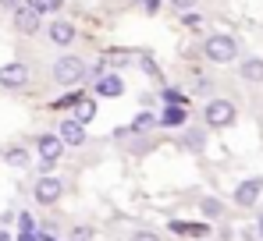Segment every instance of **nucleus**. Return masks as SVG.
I'll use <instances>...</instances> for the list:
<instances>
[{
	"label": "nucleus",
	"instance_id": "nucleus-5",
	"mask_svg": "<svg viewBox=\"0 0 263 241\" xmlns=\"http://www.w3.org/2000/svg\"><path fill=\"white\" fill-rule=\"evenodd\" d=\"M25 85H29V68H25L22 61H7V64H0V89L18 92V89H25Z\"/></svg>",
	"mask_w": 263,
	"mask_h": 241
},
{
	"label": "nucleus",
	"instance_id": "nucleus-18",
	"mask_svg": "<svg viewBox=\"0 0 263 241\" xmlns=\"http://www.w3.org/2000/svg\"><path fill=\"white\" fill-rule=\"evenodd\" d=\"M92 117H96V99H79L75 103V120L79 124H89Z\"/></svg>",
	"mask_w": 263,
	"mask_h": 241
},
{
	"label": "nucleus",
	"instance_id": "nucleus-15",
	"mask_svg": "<svg viewBox=\"0 0 263 241\" xmlns=\"http://www.w3.org/2000/svg\"><path fill=\"white\" fill-rule=\"evenodd\" d=\"M181 146H185L189 153H203V149H206V131H203V128H189V131L181 135Z\"/></svg>",
	"mask_w": 263,
	"mask_h": 241
},
{
	"label": "nucleus",
	"instance_id": "nucleus-6",
	"mask_svg": "<svg viewBox=\"0 0 263 241\" xmlns=\"http://www.w3.org/2000/svg\"><path fill=\"white\" fill-rule=\"evenodd\" d=\"M32 195H36V202H43V206H53V202H61V195H64V181L53 177V174H43L32 185Z\"/></svg>",
	"mask_w": 263,
	"mask_h": 241
},
{
	"label": "nucleus",
	"instance_id": "nucleus-13",
	"mask_svg": "<svg viewBox=\"0 0 263 241\" xmlns=\"http://www.w3.org/2000/svg\"><path fill=\"white\" fill-rule=\"evenodd\" d=\"M114 142H125L132 153H142V149H149L153 142H149V135L142 138L139 131H132V128H114Z\"/></svg>",
	"mask_w": 263,
	"mask_h": 241
},
{
	"label": "nucleus",
	"instance_id": "nucleus-27",
	"mask_svg": "<svg viewBox=\"0 0 263 241\" xmlns=\"http://www.w3.org/2000/svg\"><path fill=\"white\" fill-rule=\"evenodd\" d=\"M79 99H82V96H79V92H71V96H64V99H57V107H75Z\"/></svg>",
	"mask_w": 263,
	"mask_h": 241
},
{
	"label": "nucleus",
	"instance_id": "nucleus-31",
	"mask_svg": "<svg viewBox=\"0 0 263 241\" xmlns=\"http://www.w3.org/2000/svg\"><path fill=\"white\" fill-rule=\"evenodd\" d=\"M0 241H11V234H7V231H0Z\"/></svg>",
	"mask_w": 263,
	"mask_h": 241
},
{
	"label": "nucleus",
	"instance_id": "nucleus-12",
	"mask_svg": "<svg viewBox=\"0 0 263 241\" xmlns=\"http://www.w3.org/2000/svg\"><path fill=\"white\" fill-rule=\"evenodd\" d=\"M185 120H189L185 107H178V103H167V107L157 114V128H185Z\"/></svg>",
	"mask_w": 263,
	"mask_h": 241
},
{
	"label": "nucleus",
	"instance_id": "nucleus-14",
	"mask_svg": "<svg viewBox=\"0 0 263 241\" xmlns=\"http://www.w3.org/2000/svg\"><path fill=\"white\" fill-rule=\"evenodd\" d=\"M238 75H242V82L260 85L263 82V57H246V61H238Z\"/></svg>",
	"mask_w": 263,
	"mask_h": 241
},
{
	"label": "nucleus",
	"instance_id": "nucleus-9",
	"mask_svg": "<svg viewBox=\"0 0 263 241\" xmlns=\"http://www.w3.org/2000/svg\"><path fill=\"white\" fill-rule=\"evenodd\" d=\"M64 146H86V124H79L75 117H64L57 124V131H53Z\"/></svg>",
	"mask_w": 263,
	"mask_h": 241
},
{
	"label": "nucleus",
	"instance_id": "nucleus-16",
	"mask_svg": "<svg viewBox=\"0 0 263 241\" xmlns=\"http://www.w3.org/2000/svg\"><path fill=\"white\" fill-rule=\"evenodd\" d=\"M128 128H132V131H139V135H149V131L157 128V114H153L149 107H142V110L135 114V120H132Z\"/></svg>",
	"mask_w": 263,
	"mask_h": 241
},
{
	"label": "nucleus",
	"instance_id": "nucleus-23",
	"mask_svg": "<svg viewBox=\"0 0 263 241\" xmlns=\"http://www.w3.org/2000/svg\"><path fill=\"white\" fill-rule=\"evenodd\" d=\"M135 4H139V11H142V14H149V18L160 11V0H135Z\"/></svg>",
	"mask_w": 263,
	"mask_h": 241
},
{
	"label": "nucleus",
	"instance_id": "nucleus-17",
	"mask_svg": "<svg viewBox=\"0 0 263 241\" xmlns=\"http://www.w3.org/2000/svg\"><path fill=\"white\" fill-rule=\"evenodd\" d=\"M171 231H175V234H185V238H206V234H210V227H206V224H185V220H175V224H171Z\"/></svg>",
	"mask_w": 263,
	"mask_h": 241
},
{
	"label": "nucleus",
	"instance_id": "nucleus-21",
	"mask_svg": "<svg viewBox=\"0 0 263 241\" xmlns=\"http://www.w3.org/2000/svg\"><path fill=\"white\" fill-rule=\"evenodd\" d=\"M160 99H164V107H167V103H178V107H185V96H181L178 89H164V92H160Z\"/></svg>",
	"mask_w": 263,
	"mask_h": 241
},
{
	"label": "nucleus",
	"instance_id": "nucleus-1",
	"mask_svg": "<svg viewBox=\"0 0 263 241\" xmlns=\"http://www.w3.org/2000/svg\"><path fill=\"white\" fill-rule=\"evenodd\" d=\"M86 57H79V53H61L53 64H50V78L57 82L61 89H68V85H79V82H86Z\"/></svg>",
	"mask_w": 263,
	"mask_h": 241
},
{
	"label": "nucleus",
	"instance_id": "nucleus-25",
	"mask_svg": "<svg viewBox=\"0 0 263 241\" xmlns=\"http://www.w3.org/2000/svg\"><path fill=\"white\" fill-rule=\"evenodd\" d=\"M18 224H22V231H36V220H32L29 213H22V216H18Z\"/></svg>",
	"mask_w": 263,
	"mask_h": 241
},
{
	"label": "nucleus",
	"instance_id": "nucleus-20",
	"mask_svg": "<svg viewBox=\"0 0 263 241\" xmlns=\"http://www.w3.org/2000/svg\"><path fill=\"white\" fill-rule=\"evenodd\" d=\"M199 209H203V216H210V220L224 213V206H220L217 199H203V202H199Z\"/></svg>",
	"mask_w": 263,
	"mask_h": 241
},
{
	"label": "nucleus",
	"instance_id": "nucleus-19",
	"mask_svg": "<svg viewBox=\"0 0 263 241\" xmlns=\"http://www.w3.org/2000/svg\"><path fill=\"white\" fill-rule=\"evenodd\" d=\"M29 4H32L43 18H57V14H61V7H64V0H29Z\"/></svg>",
	"mask_w": 263,
	"mask_h": 241
},
{
	"label": "nucleus",
	"instance_id": "nucleus-7",
	"mask_svg": "<svg viewBox=\"0 0 263 241\" xmlns=\"http://www.w3.org/2000/svg\"><path fill=\"white\" fill-rule=\"evenodd\" d=\"M43 32H46V39L53 43L57 50H68L71 43L79 39V32H75V25H71V22H64V18H53V22L46 25Z\"/></svg>",
	"mask_w": 263,
	"mask_h": 241
},
{
	"label": "nucleus",
	"instance_id": "nucleus-10",
	"mask_svg": "<svg viewBox=\"0 0 263 241\" xmlns=\"http://www.w3.org/2000/svg\"><path fill=\"white\" fill-rule=\"evenodd\" d=\"M36 153L43 156V163L50 167L53 160H61V153H64V142L57 138V135H40L36 138Z\"/></svg>",
	"mask_w": 263,
	"mask_h": 241
},
{
	"label": "nucleus",
	"instance_id": "nucleus-28",
	"mask_svg": "<svg viewBox=\"0 0 263 241\" xmlns=\"http://www.w3.org/2000/svg\"><path fill=\"white\" fill-rule=\"evenodd\" d=\"M22 4H25V0H0L4 11H14V7H22Z\"/></svg>",
	"mask_w": 263,
	"mask_h": 241
},
{
	"label": "nucleus",
	"instance_id": "nucleus-4",
	"mask_svg": "<svg viewBox=\"0 0 263 241\" xmlns=\"http://www.w3.org/2000/svg\"><path fill=\"white\" fill-rule=\"evenodd\" d=\"M235 117H238V110H235L231 99H210V103L203 107V120H206V128H231Z\"/></svg>",
	"mask_w": 263,
	"mask_h": 241
},
{
	"label": "nucleus",
	"instance_id": "nucleus-32",
	"mask_svg": "<svg viewBox=\"0 0 263 241\" xmlns=\"http://www.w3.org/2000/svg\"><path fill=\"white\" fill-rule=\"evenodd\" d=\"M260 234H263V220H260Z\"/></svg>",
	"mask_w": 263,
	"mask_h": 241
},
{
	"label": "nucleus",
	"instance_id": "nucleus-2",
	"mask_svg": "<svg viewBox=\"0 0 263 241\" xmlns=\"http://www.w3.org/2000/svg\"><path fill=\"white\" fill-rule=\"evenodd\" d=\"M203 57L210 64H231V61H238V39L228 32H214L203 39Z\"/></svg>",
	"mask_w": 263,
	"mask_h": 241
},
{
	"label": "nucleus",
	"instance_id": "nucleus-26",
	"mask_svg": "<svg viewBox=\"0 0 263 241\" xmlns=\"http://www.w3.org/2000/svg\"><path fill=\"white\" fill-rule=\"evenodd\" d=\"M132 241H160V238H157L153 231H135V234H132Z\"/></svg>",
	"mask_w": 263,
	"mask_h": 241
},
{
	"label": "nucleus",
	"instance_id": "nucleus-30",
	"mask_svg": "<svg viewBox=\"0 0 263 241\" xmlns=\"http://www.w3.org/2000/svg\"><path fill=\"white\" fill-rule=\"evenodd\" d=\"M18 241H40V234H36V231H22V238Z\"/></svg>",
	"mask_w": 263,
	"mask_h": 241
},
{
	"label": "nucleus",
	"instance_id": "nucleus-22",
	"mask_svg": "<svg viewBox=\"0 0 263 241\" xmlns=\"http://www.w3.org/2000/svg\"><path fill=\"white\" fill-rule=\"evenodd\" d=\"M25 160H29L25 149H7V153H4V163H25Z\"/></svg>",
	"mask_w": 263,
	"mask_h": 241
},
{
	"label": "nucleus",
	"instance_id": "nucleus-24",
	"mask_svg": "<svg viewBox=\"0 0 263 241\" xmlns=\"http://www.w3.org/2000/svg\"><path fill=\"white\" fill-rule=\"evenodd\" d=\"M167 4H171L175 11H181V14H185V11H196V7H199V0H167Z\"/></svg>",
	"mask_w": 263,
	"mask_h": 241
},
{
	"label": "nucleus",
	"instance_id": "nucleus-8",
	"mask_svg": "<svg viewBox=\"0 0 263 241\" xmlns=\"http://www.w3.org/2000/svg\"><path fill=\"white\" fill-rule=\"evenodd\" d=\"M92 92H96L100 99H118V96H125V78H121L118 71L100 75V78L92 82Z\"/></svg>",
	"mask_w": 263,
	"mask_h": 241
},
{
	"label": "nucleus",
	"instance_id": "nucleus-3",
	"mask_svg": "<svg viewBox=\"0 0 263 241\" xmlns=\"http://www.w3.org/2000/svg\"><path fill=\"white\" fill-rule=\"evenodd\" d=\"M11 25H14V32H18V36H36V32H43V14L25 0L22 7H14V11H11Z\"/></svg>",
	"mask_w": 263,
	"mask_h": 241
},
{
	"label": "nucleus",
	"instance_id": "nucleus-11",
	"mask_svg": "<svg viewBox=\"0 0 263 241\" xmlns=\"http://www.w3.org/2000/svg\"><path fill=\"white\" fill-rule=\"evenodd\" d=\"M260 192H263V177H249L235 188V202L238 206H256L260 202Z\"/></svg>",
	"mask_w": 263,
	"mask_h": 241
},
{
	"label": "nucleus",
	"instance_id": "nucleus-29",
	"mask_svg": "<svg viewBox=\"0 0 263 241\" xmlns=\"http://www.w3.org/2000/svg\"><path fill=\"white\" fill-rule=\"evenodd\" d=\"M196 92H210V78H196Z\"/></svg>",
	"mask_w": 263,
	"mask_h": 241
}]
</instances>
